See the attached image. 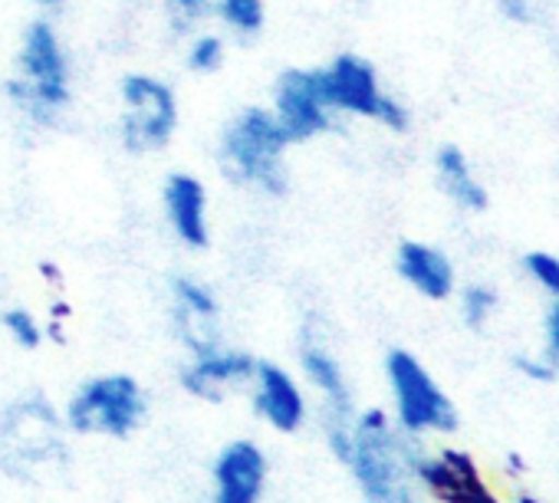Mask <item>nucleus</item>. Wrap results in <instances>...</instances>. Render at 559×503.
I'll return each mask as SVG.
<instances>
[{
    "label": "nucleus",
    "mask_w": 559,
    "mask_h": 503,
    "mask_svg": "<svg viewBox=\"0 0 559 503\" xmlns=\"http://www.w3.org/2000/svg\"><path fill=\"white\" fill-rule=\"evenodd\" d=\"M421 438L405 434L382 408H366L353 418L346 467L366 503H425L415 480Z\"/></svg>",
    "instance_id": "obj_1"
},
{
    "label": "nucleus",
    "mask_w": 559,
    "mask_h": 503,
    "mask_svg": "<svg viewBox=\"0 0 559 503\" xmlns=\"http://www.w3.org/2000/svg\"><path fill=\"white\" fill-rule=\"evenodd\" d=\"M287 135L263 106L240 109L221 132L217 165L237 188H250L270 197L287 191Z\"/></svg>",
    "instance_id": "obj_2"
},
{
    "label": "nucleus",
    "mask_w": 559,
    "mask_h": 503,
    "mask_svg": "<svg viewBox=\"0 0 559 503\" xmlns=\"http://www.w3.org/2000/svg\"><path fill=\"white\" fill-rule=\"evenodd\" d=\"M8 96L37 125H53L70 106V60L50 21L27 24L17 50V76L8 83Z\"/></svg>",
    "instance_id": "obj_3"
},
{
    "label": "nucleus",
    "mask_w": 559,
    "mask_h": 503,
    "mask_svg": "<svg viewBox=\"0 0 559 503\" xmlns=\"http://www.w3.org/2000/svg\"><path fill=\"white\" fill-rule=\"evenodd\" d=\"M385 382L392 395V421L412 434H454L461 424L454 398L441 388L431 369L408 349H392L385 356Z\"/></svg>",
    "instance_id": "obj_4"
},
{
    "label": "nucleus",
    "mask_w": 559,
    "mask_h": 503,
    "mask_svg": "<svg viewBox=\"0 0 559 503\" xmlns=\"http://www.w3.org/2000/svg\"><path fill=\"white\" fill-rule=\"evenodd\" d=\"M320 83H323V93H326V103L333 106V112L369 119L399 135L412 129L408 106L382 86L379 70L366 57H359V53L333 57L326 67H320Z\"/></svg>",
    "instance_id": "obj_5"
},
{
    "label": "nucleus",
    "mask_w": 559,
    "mask_h": 503,
    "mask_svg": "<svg viewBox=\"0 0 559 503\" xmlns=\"http://www.w3.org/2000/svg\"><path fill=\"white\" fill-rule=\"evenodd\" d=\"M145 388L126 372H106L83 382L67 402V428L90 438H129L145 421Z\"/></svg>",
    "instance_id": "obj_6"
},
{
    "label": "nucleus",
    "mask_w": 559,
    "mask_h": 503,
    "mask_svg": "<svg viewBox=\"0 0 559 503\" xmlns=\"http://www.w3.org/2000/svg\"><path fill=\"white\" fill-rule=\"evenodd\" d=\"M122 119L119 135L122 145L135 155L162 152L178 129V99L168 83L148 73H129L119 83Z\"/></svg>",
    "instance_id": "obj_7"
},
{
    "label": "nucleus",
    "mask_w": 559,
    "mask_h": 503,
    "mask_svg": "<svg viewBox=\"0 0 559 503\" xmlns=\"http://www.w3.org/2000/svg\"><path fill=\"white\" fill-rule=\"evenodd\" d=\"M300 369L307 375V382L313 385V392L323 398V431H326V444L336 454V460L343 464L349 454V438H353V388L346 382V372L340 366V359L330 352V346L317 336L313 326L304 330L300 336Z\"/></svg>",
    "instance_id": "obj_8"
},
{
    "label": "nucleus",
    "mask_w": 559,
    "mask_h": 503,
    "mask_svg": "<svg viewBox=\"0 0 559 503\" xmlns=\"http://www.w3.org/2000/svg\"><path fill=\"white\" fill-rule=\"evenodd\" d=\"M273 119L284 129L290 145H304L333 129L336 112L326 103L320 67L317 70H287L273 86Z\"/></svg>",
    "instance_id": "obj_9"
},
{
    "label": "nucleus",
    "mask_w": 559,
    "mask_h": 503,
    "mask_svg": "<svg viewBox=\"0 0 559 503\" xmlns=\"http://www.w3.org/2000/svg\"><path fill=\"white\" fill-rule=\"evenodd\" d=\"M418 487L438 503H503L500 493L487 483L477 460L461 447H441L415 457Z\"/></svg>",
    "instance_id": "obj_10"
},
{
    "label": "nucleus",
    "mask_w": 559,
    "mask_h": 503,
    "mask_svg": "<svg viewBox=\"0 0 559 503\" xmlns=\"http://www.w3.org/2000/svg\"><path fill=\"white\" fill-rule=\"evenodd\" d=\"M266 474L270 467L260 444L247 438L224 444L211 467V503H260Z\"/></svg>",
    "instance_id": "obj_11"
},
{
    "label": "nucleus",
    "mask_w": 559,
    "mask_h": 503,
    "mask_svg": "<svg viewBox=\"0 0 559 503\" xmlns=\"http://www.w3.org/2000/svg\"><path fill=\"white\" fill-rule=\"evenodd\" d=\"M253 411L280 434H297L307 424L310 405L300 382L276 362H257L253 369Z\"/></svg>",
    "instance_id": "obj_12"
},
{
    "label": "nucleus",
    "mask_w": 559,
    "mask_h": 503,
    "mask_svg": "<svg viewBox=\"0 0 559 503\" xmlns=\"http://www.w3.org/2000/svg\"><path fill=\"white\" fill-rule=\"evenodd\" d=\"M395 274L428 303H444L457 294V267L448 250L431 240L405 237L395 247Z\"/></svg>",
    "instance_id": "obj_13"
},
{
    "label": "nucleus",
    "mask_w": 559,
    "mask_h": 503,
    "mask_svg": "<svg viewBox=\"0 0 559 503\" xmlns=\"http://www.w3.org/2000/svg\"><path fill=\"white\" fill-rule=\"evenodd\" d=\"M4 454L17 460H44L60 451V418L47 398L31 395L8 411L4 428H0Z\"/></svg>",
    "instance_id": "obj_14"
},
{
    "label": "nucleus",
    "mask_w": 559,
    "mask_h": 503,
    "mask_svg": "<svg viewBox=\"0 0 559 503\" xmlns=\"http://www.w3.org/2000/svg\"><path fill=\"white\" fill-rule=\"evenodd\" d=\"M257 369V359L240 349L214 346L207 352L191 356V362L181 369V388L201 402H224L234 388L250 385Z\"/></svg>",
    "instance_id": "obj_15"
},
{
    "label": "nucleus",
    "mask_w": 559,
    "mask_h": 503,
    "mask_svg": "<svg viewBox=\"0 0 559 503\" xmlns=\"http://www.w3.org/2000/svg\"><path fill=\"white\" fill-rule=\"evenodd\" d=\"M162 204H165L171 233L185 247L204 250L211 240V224H207V188L201 184V178H194L188 171L168 175V181L162 188Z\"/></svg>",
    "instance_id": "obj_16"
},
{
    "label": "nucleus",
    "mask_w": 559,
    "mask_h": 503,
    "mask_svg": "<svg viewBox=\"0 0 559 503\" xmlns=\"http://www.w3.org/2000/svg\"><path fill=\"white\" fill-rule=\"evenodd\" d=\"M171 307H175V323L191 349V356L207 352L217 343V300L214 294L191 277H175L171 280Z\"/></svg>",
    "instance_id": "obj_17"
},
{
    "label": "nucleus",
    "mask_w": 559,
    "mask_h": 503,
    "mask_svg": "<svg viewBox=\"0 0 559 503\" xmlns=\"http://www.w3.org/2000/svg\"><path fill=\"white\" fill-rule=\"evenodd\" d=\"M435 181L438 191L464 214H484L490 207V188L477 175L471 155L454 142L435 152Z\"/></svg>",
    "instance_id": "obj_18"
},
{
    "label": "nucleus",
    "mask_w": 559,
    "mask_h": 503,
    "mask_svg": "<svg viewBox=\"0 0 559 503\" xmlns=\"http://www.w3.org/2000/svg\"><path fill=\"white\" fill-rule=\"evenodd\" d=\"M497 310H500L497 287H490L484 280H474V284H467V287L457 290V313H461V323L471 333H484L493 323Z\"/></svg>",
    "instance_id": "obj_19"
},
{
    "label": "nucleus",
    "mask_w": 559,
    "mask_h": 503,
    "mask_svg": "<svg viewBox=\"0 0 559 503\" xmlns=\"http://www.w3.org/2000/svg\"><path fill=\"white\" fill-rule=\"evenodd\" d=\"M520 264H523L526 280L543 297H549V303H559V254L543 250V247H533V250H526Z\"/></svg>",
    "instance_id": "obj_20"
},
{
    "label": "nucleus",
    "mask_w": 559,
    "mask_h": 503,
    "mask_svg": "<svg viewBox=\"0 0 559 503\" xmlns=\"http://www.w3.org/2000/svg\"><path fill=\"white\" fill-rule=\"evenodd\" d=\"M266 0H217V14L221 21L240 34V37H253L260 34L263 27V17H266Z\"/></svg>",
    "instance_id": "obj_21"
},
{
    "label": "nucleus",
    "mask_w": 559,
    "mask_h": 503,
    "mask_svg": "<svg viewBox=\"0 0 559 503\" xmlns=\"http://www.w3.org/2000/svg\"><path fill=\"white\" fill-rule=\"evenodd\" d=\"M0 326H4V333L11 336V343L21 346V349H31L34 352L44 343L40 320L31 310H24V307H11L8 313H0Z\"/></svg>",
    "instance_id": "obj_22"
},
{
    "label": "nucleus",
    "mask_w": 559,
    "mask_h": 503,
    "mask_svg": "<svg viewBox=\"0 0 559 503\" xmlns=\"http://www.w3.org/2000/svg\"><path fill=\"white\" fill-rule=\"evenodd\" d=\"M224 40L214 37V34H201L191 40L188 53H185V67L198 76H207V73H217L224 67Z\"/></svg>",
    "instance_id": "obj_23"
},
{
    "label": "nucleus",
    "mask_w": 559,
    "mask_h": 503,
    "mask_svg": "<svg viewBox=\"0 0 559 503\" xmlns=\"http://www.w3.org/2000/svg\"><path fill=\"white\" fill-rule=\"evenodd\" d=\"M490 4L513 27H536L546 17V0H490Z\"/></svg>",
    "instance_id": "obj_24"
},
{
    "label": "nucleus",
    "mask_w": 559,
    "mask_h": 503,
    "mask_svg": "<svg viewBox=\"0 0 559 503\" xmlns=\"http://www.w3.org/2000/svg\"><path fill=\"white\" fill-rule=\"evenodd\" d=\"M162 4H165V11H168L171 27H175V31H188V27H194L198 21L207 17V11H211L214 0H162Z\"/></svg>",
    "instance_id": "obj_25"
},
{
    "label": "nucleus",
    "mask_w": 559,
    "mask_h": 503,
    "mask_svg": "<svg viewBox=\"0 0 559 503\" xmlns=\"http://www.w3.org/2000/svg\"><path fill=\"white\" fill-rule=\"evenodd\" d=\"M513 369L523 375V379H530V382H552L556 379V362L546 356V352H526V356H516L513 359Z\"/></svg>",
    "instance_id": "obj_26"
},
{
    "label": "nucleus",
    "mask_w": 559,
    "mask_h": 503,
    "mask_svg": "<svg viewBox=\"0 0 559 503\" xmlns=\"http://www.w3.org/2000/svg\"><path fill=\"white\" fill-rule=\"evenodd\" d=\"M543 336H546V356L559 369V303H549V310L543 316Z\"/></svg>",
    "instance_id": "obj_27"
},
{
    "label": "nucleus",
    "mask_w": 559,
    "mask_h": 503,
    "mask_svg": "<svg viewBox=\"0 0 559 503\" xmlns=\"http://www.w3.org/2000/svg\"><path fill=\"white\" fill-rule=\"evenodd\" d=\"M34 4L44 8V11H60V8L67 4V0H34Z\"/></svg>",
    "instance_id": "obj_28"
},
{
    "label": "nucleus",
    "mask_w": 559,
    "mask_h": 503,
    "mask_svg": "<svg viewBox=\"0 0 559 503\" xmlns=\"http://www.w3.org/2000/svg\"><path fill=\"white\" fill-rule=\"evenodd\" d=\"M44 277H47V280L53 284V280H60V271H57L53 264H44Z\"/></svg>",
    "instance_id": "obj_29"
},
{
    "label": "nucleus",
    "mask_w": 559,
    "mask_h": 503,
    "mask_svg": "<svg viewBox=\"0 0 559 503\" xmlns=\"http://www.w3.org/2000/svg\"><path fill=\"white\" fill-rule=\"evenodd\" d=\"M516 503H543V500H536L533 493H516Z\"/></svg>",
    "instance_id": "obj_30"
},
{
    "label": "nucleus",
    "mask_w": 559,
    "mask_h": 503,
    "mask_svg": "<svg viewBox=\"0 0 559 503\" xmlns=\"http://www.w3.org/2000/svg\"><path fill=\"white\" fill-rule=\"evenodd\" d=\"M556 178H559V161H556Z\"/></svg>",
    "instance_id": "obj_31"
}]
</instances>
